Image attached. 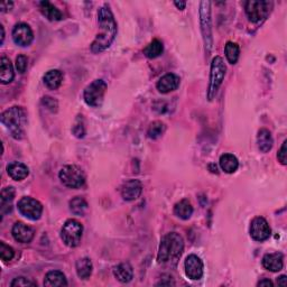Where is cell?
Masks as SVG:
<instances>
[{"label":"cell","mask_w":287,"mask_h":287,"mask_svg":"<svg viewBox=\"0 0 287 287\" xmlns=\"http://www.w3.org/2000/svg\"><path fill=\"white\" fill-rule=\"evenodd\" d=\"M98 22L101 33L98 34L96 39L92 42L91 51L93 53H100V52L110 48V45L117 36V23L108 5H103L99 9Z\"/></svg>","instance_id":"cell-1"},{"label":"cell","mask_w":287,"mask_h":287,"mask_svg":"<svg viewBox=\"0 0 287 287\" xmlns=\"http://www.w3.org/2000/svg\"><path fill=\"white\" fill-rule=\"evenodd\" d=\"M184 250V240L179 233L171 232L163 237L159 244L157 263L166 267H176Z\"/></svg>","instance_id":"cell-2"},{"label":"cell","mask_w":287,"mask_h":287,"mask_svg":"<svg viewBox=\"0 0 287 287\" xmlns=\"http://www.w3.org/2000/svg\"><path fill=\"white\" fill-rule=\"evenodd\" d=\"M0 121L6 127L15 139L25 137V126L27 124V112L22 107H12L5 110L0 116Z\"/></svg>","instance_id":"cell-3"},{"label":"cell","mask_w":287,"mask_h":287,"mask_svg":"<svg viewBox=\"0 0 287 287\" xmlns=\"http://www.w3.org/2000/svg\"><path fill=\"white\" fill-rule=\"evenodd\" d=\"M227 72V66L224 64L221 56H216L211 62L210 69V85L208 89V99L212 101L216 98L219 88L221 87Z\"/></svg>","instance_id":"cell-4"},{"label":"cell","mask_w":287,"mask_h":287,"mask_svg":"<svg viewBox=\"0 0 287 287\" xmlns=\"http://www.w3.org/2000/svg\"><path fill=\"white\" fill-rule=\"evenodd\" d=\"M83 234V226L75 220V219H69L62 227L61 239L67 247L74 248L77 247L81 242Z\"/></svg>","instance_id":"cell-5"},{"label":"cell","mask_w":287,"mask_h":287,"mask_svg":"<svg viewBox=\"0 0 287 287\" xmlns=\"http://www.w3.org/2000/svg\"><path fill=\"white\" fill-rule=\"evenodd\" d=\"M107 91V83L101 79H98L92 81L85 89V93H83V99H85L86 103L88 106L98 108L100 107L103 102L104 95Z\"/></svg>","instance_id":"cell-6"},{"label":"cell","mask_w":287,"mask_h":287,"mask_svg":"<svg viewBox=\"0 0 287 287\" xmlns=\"http://www.w3.org/2000/svg\"><path fill=\"white\" fill-rule=\"evenodd\" d=\"M60 180L63 185L70 189H80L86 183L83 171L76 165H66L60 171Z\"/></svg>","instance_id":"cell-7"},{"label":"cell","mask_w":287,"mask_h":287,"mask_svg":"<svg viewBox=\"0 0 287 287\" xmlns=\"http://www.w3.org/2000/svg\"><path fill=\"white\" fill-rule=\"evenodd\" d=\"M271 8H273V3L265 2V0H249L244 6L247 16L252 23L262 22L268 16Z\"/></svg>","instance_id":"cell-8"},{"label":"cell","mask_w":287,"mask_h":287,"mask_svg":"<svg viewBox=\"0 0 287 287\" xmlns=\"http://www.w3.org/2000/svg\"><path fill=\"white\" fill-rule=\"evenodd\" d=\"M200 22L204 39L206 49L210 52L212 49V27H211V3L202 2L200 4Z\"/></svg>","instance_id":"cell-9"},{"label":"cell","mask_w":287,"mask_h":287,"mask_svg":"<svg viewBox=\"0 0 287 287\" xmlns=\"http://www.w3.org/2000/svg\"><path fill=\"white\" fill-rule=\"evenodd\" d=\"M17 208L20 215L32 221L38 220L42 217V213H43V206H42V203L30 196L22 197L18 201Z\"/></svg>","instance_id":"cell-10"},{"label":"cell","mask_w":287,"mask_h":287,"mask_svg":"<svg viewBox=\"0 0 287 287\" xmlns=\"http://www.w3.org/2000/svg\"><path fill=\"white\" fill-rule=\"evenodd\" d=\"M271 234V229L268 222L263 217L255 218L250 224V236L256 241L263 242L267 240Z\"/></svg>","instance_id":"cell-11"},{"label":"cell","mask_w":287,"mask_h":287,"mask_svg":"<svg viewBox=\"0 0 287 287\" xmlns=\"http://www.w3.org/2000/svg\"><path fill=\"white\" fill-rule=\"evenodd\" d=\"M13 39L15 44L26 48L32 44L34 40V33L27 24L19 23L13 29Z\"/></svg>","instance_id":"cell-12"},{"label":"cell","mask_w":287,"mask_h":287,"mask_svg":"<svg viewBox=\"0 0 287 287\" xmlns=\"http://www.w3.org/2000/svg\"><path fill=\"white\" fill-rule=\"evenodd\" d=\"M185 274L192 280H199L203 276V263L196 255L187 256L184 263Z\"/></svg>","instance_id":"cell-13"},{"label":"cell","mask_w":287,"mask_h":287,"mask_svg":"<svg viewBox=\"0 0 287 287\" xmlns=\"http://www.w3.org/2000/svg\"><path fill=\"white\" fill-rule=\"evenodd\" d=\"M143 192V185L138 180H129L125 182L121 187V196L125 201L137 200Z\"/></svg>","instance_id":"cell-14"},{"label":"cell","mask_w":287,"mask_h":287,"mask_svg":"<svg viewBox=\"0 0 287 287\" xmlns=\"http://www.w3.org/2000/svg\"><path fill=\"white\" fill-rule=\"evenodd\" d=\"M13 237L20 243H28L34 238V230L24 222H16L13 227Z\"/></svg>","instance_id":"cell-15"},{"label":"cell","mask_w":287,"mask_h":287,"mask_svg":"<svg viewBox=\"0 0 287 287\" xmlns=\"http://www.w3.org/2000/svg\"><path fill=\"white\" fill-rule=\"evenodd\" d=\"M180 83L181 79L179 75L174 74V73H168V74L160 77L156 87H157V90L160 93H170L172 91H175L180 87Z\"/></svg>","instance_id":"cell-16"},{"label":"cell","mask_w":287,"mask_h":287,"mask_svg":"<svg viewBox=\"0 0 287 287\" xmlns=\"http://www.w3.org/2000/svg\"><path fill=\"white\" fill-rule=\"evenodd\" d=\"M263 266L265 269L269 271H279L283 269L284 266V257L280 253H271V254H266L263 258Z\"/></svg>","instance_id":"cell-17"},{"label":"cell","mask_w":287,"mask_h":287,"mask_svg":"<svg viewBox=\"0 0 287 287\" xmlns=\"http://www.w3.org/2000/svg\"><path fill=\"white\" fill-rule=\"evenodd\" d=\"M7 173L14 181H23L29 174L27 166L20 161H13L7 165Z\"/></svg>","instance_id":"cell-18"},{"label":"cell","mask_w":287,"mask_h":287,"mask_svg":"<svg viewBox=\"0 0 287 287\" xmlns=\"http://www.w3.org/2000/svg\"><path fill=\"white\" fill-rule=\"evenodd\" d=\"M113 275L120 283H129L134 278V269L129 263H122L113 268Z\"/></svg>","instance_id":"cell-19"},{"label":"cell","mask_w":287,"mask_h":287,"mask_svg":"<svg viewBox=\"0 0 287 287\" xmlns=\"http://www.w3.org/2000/svg\"><path fill=\"white\" fill-rule=\"evenodd\" d=\"M15 72L12 62L6 56H3L0 60V81L3 85H8V83L14 80Z\"/></svg>","instance_id":"cell-20"},{"label":"cell","mask_w":287,"mask_h":287,"mask_svg":"<svg viewBox=\"0 0 287 287\" xmlns=\"http://www.w3.org/2000/svg\"><path fill=\"white\" fill-rule=\"evenodd\" d=\"M39 9L40 13L49 20H51V22H60V20L63 19V14L50 2L39 3Z\"/></svg>","instance_id":"cell-21"},{"label":"cell","mask_w":287,"mask_h":287,"mask_svg":"<svg viewBox=\"0 0 287 287\" xmlns=\"http://www.w3.org/2000/svg\"><path fill=\"white\" fill-rule=\"evenodd\" d=\"M63 73L60 70H50L45 73L43 77L44 85L51 90H56L57 88L61 87L62 82H63Z\"/></svg>","instance_id":"cell-22"},{"label":"cell","mask_w":287,"mask_h":287,"mask_svg":"<svg viewBox=\"0 0 287 287\" xmlns=\"http://www.w3.org/2000/svg\"><path fill=\"white\" fill-rule=\"evenodd\" d=\"M274 140L271 137V134L268 129H260L257 135V145L258 149L262 153H268L269 150L273 148Z\"/></svg>","instance_id":"cell-23"},{"label":"cell","mask_w":287,"mask_h":287,"mask_svg":"<svg viewBox=\"0 0 287 287\" xmlns=\"http://www.w3.org/2000/svg\"><path fill=\"white\" fill-rule=\"evenodd\" d=\"M44 286L55 287V286H67V280L65 275L60 270H51L45 276Z\"/></svg>","instance_id":"cell-24"},{"label":"cell","mask_w":287,"mask_h":287,"mask_svg":"<svg viewBox=\"0 0 287 287\" xmlns=\"http://www.w3.org/2000/svg\"><path fill=\"white\" fill-rule=\"evenodd\" d=\"M219 164L223 172L228 174H232L239 168V161L236 156L232 154H223L219 159Z\"/></svg>","instance_id":"cell-25"},{"label":"cell","mask_w":287,"mask_h":287,"mask_svg":"<svg viewBox=\"0 0 287 287\" xmlns=\"http://www.w3.org/2000/svg\"><path fill=\"white\" fill-rule=\"evenodd\" d=\"M174 213L177 218L182 220H189L193 215V207L189 200H181L174 207Z\"/></svg>","instance_id":"cell-26"},{"label":"cell","mask_w":287,"mask_h":287,"mask_svg":"<svg viewBox=\"0 0 287 287\" xmlns=\"http://www.w3.org/2000/svg\"><path fill=\"white\" fill-rule=\"evenodd\" d=\"M75 267H76V274L81 279H88L92 274L93 265L91 260L87 257L77 260Z\"/></svg>","instance_id":"cell-27"},{"label":"cell","mask_w":287,"mask_h":287,"mask_svg":"<svg viewBox=\"0 0 287 287\" xmlns=\"http://www.w3.org/2000/svg\"><path fill=\"white\" fill-rule=\"evenodd\" d=\"M164 52V45L158 39H154L153 42L146 46L144 49V54L147 56L148 59H156V57L160 56Z\"/></svg>","instance_id":"cell-28"},{"label":"cell","mask_w":287,"mask_h":287,"mask_svg":"<svg viewBox=\"0 0 287 287\" xmlns=\"http://www.w3.org/2000/svg\"><path fill=\"white\" fill-rule=\"evenodd\" d=\"M88 202L81 196H75L70 201V210L75 216H85L88 211Z\"/></svg>","instance_id":"cell-29"},{"label":"cell","mask_w":287,"mask_h":287,"mask_svg":"<svg viewBox=\"0 0 287 287\" xmlns=\"http://www.w3.org/2000/svg\"><path fill=\"white\" fill-rule=\"evenodd\" d=\"M224 53H226V57L229 63L236 64L240 54V49L238 44L233 43V42H228L226 44V48H224Z\"/></svg>","instance_id":"cell-30"},{"label":"cell","mask_w":287,"mask_h":287,"mask_svg":"<svg viewBox=\"0 0 287 287\" xmlns=\"http://www.w3.org/2000/svg\"><path fill=\"white\" fill-rule=\"evenodd\" d=\"M165 125L161 121H154L150 124V126L147 130V135L150 139H157L165 132Z\"/></svg>","instance_id":"cell-31"},{"label":"cell","mask_w":287,"mask_h":287,"mask_svg":"<svg viewBox=\"0 0 287 287\" xmlns=\"http://www.w3.org/2000/svg\"><path fill=\"white\" fill-rule=\"evenodd\" d=\"M72 133L74 134L75 137L83 138L86 135V126H85V119H83L82 114H79L76 117L74 125L72 127Z\"/></svg>","instance_id":"cell-32"},{"label":"cell","mask_w":287,"mask_h":287,"mask_svg":"<svg viewBox=\"0 0 287 287\" xmlns=\"http://www.w3.org/2000/svg\"><path fill=\"white\" fill-rule=\"evenodd\" d=\"M0 257H2L4 262H10L15 257V250L2 241L0 242Z\"/></svg>","instance_id":"cell-33"},{"label":"cell","mask_w":287,"mask_h":287,"mask_svg":"<svg viewBox=\"0 0 287 287\" xmlns=\"http://www.w3.org/2000/svg\"><path fill=\"white\" fill-rule=\"evenodd\" d=\"M15 194H16V191L13 186H6L2 190L0 193V196H2V202L3 203H9L14 200Z\"/></svg>","instance_id":"cell-34"},{"label":"cell","mask_w":287,"mask_h":287,"mask_svg":"<svg viewBox=\"0 0 287 287\" xmlns=\"http://www.w3.org/2000/svg\"><path fill=\"white\" fill-rule=\"evenodd\" d=\"M10 286L12 287H25V286H37L36 281L26 278V277H16L12 283H10Z\"/></svg>","instance_id":"cell-35"},{"label":"cell","mask_w":287,"mask_h":287,"mask_svg":"<svg viewBox=\"0 0 287 287\" xmlns=\"http://www.w3.org/2000/svg\"><path fill=\"white\" fill-rule=\"evenodd\" d=\"M28 67V60L25 55H18L16 59V69L19 73H25Z\"/></svg>","instance_id":"cell-36"},{"label":"cell","mask_w":287,"mask_h":287,"mask_svg":"<svg viewBox=\"0 0 287 287\" xmlns=\"http://www.w3.org/2000/svg\"><path fill=\"white\" fill-rule=\"evenodd\" d=\"M42 103H43L45 108H48L49 110H51L52 112H54V111L57 110V102L54 100L53 98L44 97L43 100H42Z\"/></svg>","instance_id":"cell-37"},{"label":"cell","mask_w":287,"mask_h":287,"mask_svg":"<svg viewBox=\"0 0 287 287\" xmlns=\"http://www.w3.org/2000/svg\"><path fill=\"white\" fill-rule=\"evenodd\" d=\"M286 145H287V140L283 143L281 145V147L279 149V152L277 154V158L280 161V164L286 165L287 164V148H286Z\"/></svg>","instance_id":"cell-38"},{"label":"cell","mask_w":287,"mask_h":287,"mask_svg":"<svg viewBox=\"0 0 287 287\" xmlns=\"http://www.w3.org/2000/svg\"><path fill=\"white\" fill-rule=\"evenodd\" d=\"M13 6H14L13 2H5L0 4V10H2L3 13H6L9 12V10L13 8Z\"/></svg>","instance_id":"cell-39"},{"label":"cell","mask_w":287,"mask_h":287,"mask_svg":"<svg viewBox=\"0 0 287 287\" xmlns=\"http://www.w3.org/2000/svg\"><path fill=\"white\" fill-rule=\"evenodd\" d=\"M257 286H267V287H273V286H274V284H273V281H271L270 279L264 278V279H262V280H259V281H258Z\"/></svg>","instance_id":"cell-40"},{"label":"cell","mask_w":287,"mask_h":287,"mask_svg":"<svg viewBox=\"0 0 287 287\" xmlns=\"http://www.w3.org/2000/svg\"><path fill=\"white\" fill-rule=\"evenodd\" d=\"M286 279H287V277L285 275L279 276V277L277 278V284L279 286H286Z\"/></svg>","instance_id":"cell-41"},{"label":"cell","mask_w":287,"mask_h":287,"mask_svg":"<svg viewBox=\"0 0 287 287\" xmlns=\"http://www.w3.org/2000/svg\"><path fill=\"white\" fill-rule=\"evenodd\" d=\"M174 5L175 6L179 8V9H181V10H183V9H185V7H186V3H179V2H175L174 3Z\"/></svg>","instance_id":"cell-42"},{"label":"cell","mask_w":287,"mask_h":287,"mask_svg":"<svg viewBox=\"0 0 287 287\" xmlns=\"http://www.w3.org/2000/svg\"><path fill=\"white\" fill-rule=\"evenodd\" d=\"M0 29H2V43L4 42L5 38V29H4V26L0 25Z\"/></svg>","instance_id":"cell-43"}]
</instances>
